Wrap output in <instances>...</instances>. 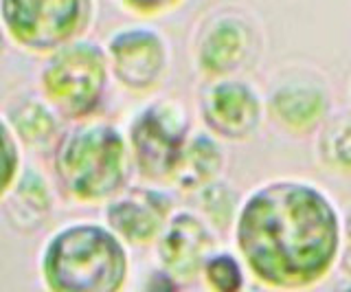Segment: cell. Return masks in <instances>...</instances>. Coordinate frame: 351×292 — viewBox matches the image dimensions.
Returning <instances> with one entry per match:
<instances>
[{"instance_id":"cell-12","label":"cell","mask_w":351,"mask_h":292,"mask_svg":"<svg viewBox=\"0 0 351 292\" xmlns=\"http://www.w3.org/2000/svg\"><path fill=\"white\" fill-rule=\"evenodd\" d=\"M173 198L160 187H125L106 202L104 218L128 246L156 244L173 213Z\"/></svg>"},{"instance_id":"cell-8","label":"cell","mask_w":351,"mask_h":292,"mask_svg":"<svg viewBox=\"0 0 351 292\" xmlns=\"http://www.w3.org/2000/svg\"><path fill=\"white\" fill-rule=\"evenodd\" d=\"M257 49V29L239 9H219L208 16L195 40V66L204 77H230Z\"/></svg>"},{"instance_id":"cell-1","label":"cell","mask_w":351,"mask_h":292,"mask_svg":"<svg viewBox=\"0 0 351 292\" xmlns=\"http://www.w3.org/2000/svg\"><path fill=\"white\" fill-rule=\"evenodd\" d=\"M235 253L248 275L272 290H305L338 266L343 218L316 182L274 178L239 202Z\"/></svg>"},{"instance_id":"cell-19","label":"cell","mask_w":351,"mask_h":292,"mask_svg":"<svg viewBox=\"0 0 351 292\" xmlns=\"http://www.w3.org/2000/svg\"><path fill=\"white\" fill-rule=\"evenodd\" d=\"M22 167H25L22 165V145L11 130L7 117L0 114V202L14 187Z\"/></svg>"},{"instance_id":"cell-5","label":"cell","mask_w":351,"mask_h":292,"mask_svg":"<svg viewBox=\"0 0 351 292\" xmlns=\"http://www.w3.org/2000/svg\"><path fill=\"white\" fill-rule=\"evenodd\" d=\"M95 20V0H0V23L22 51L49 56L84 38Z\"/></svg>"},{"instance_id":"cell-11","label":"cell","mask_w":351,"mask_h":292,"mask_svg":"<svg viewBox=\"0 0 351 292\" xmlns=\"http://www.w3.org/2000/svg\"><path fill=\"white\" fill-rule=\"evenodd\" d=\"M215 251V229L195 211H173L156 240V257L162 270L189 284L202 273L206 257Z\"/></svg>"},{"instance_id":"cell-6","label":"cell","mask_w":351,"mask_h":292,"mask_svg":"<svg viewBox=\"0 0 351 292\" xmlns=\"http://www.w3.org/2000/svg\"><path fill=\"white\" fill-rule=\"evenodd\" d=\"M189 134V119L180 104L152 101L141 108L125 132L136 174L152 182H169Z\"/></svg>"},{"instance_id":"cell-15","label":"cell","mask_w":351,"mask_h":292,"mask_svg":"<svg viewBox=\"0 0 351 292\" xmlns=\"http://www.w3.org/2000/svg\"><path fill=\"white\" fill-rule=\"evenodd\" d=\"M7 121L16 132L22 147L49 149L58 143L62 136V121L64 119L55 112V108L44 99V97H22L9 106Z\"/></svg>"},{"instance_id":"cell-16","label":"cell","mask_w":351,"mask_h":292,"mask_svg":"<svg viewBox=\"0 0 351 292\" xmlns=\"http://www.w3.org/2000/svg\"><path fill=\"white\" fill-rule=\"evenodd\" d=\"M316 156L329 171L351 174V114L327 117L316 138Z\"/></svg>"},{"instance_id":"cell-22","label":"cell","mask_w":351,"mask_h":292,"mask_svg":"<svg viewBox=\"0 0 351 292\" xmlns=\"http://www.w3.org/2000/svg\"><path fill=\"white\" fill-rule=\"evenodd\" d=\"M7 31H5V27H3V23H0V56L5 53V45H7Z\"/></svg>"},{"instance_id":"cell-14","label":"cell","mask_w":351,"mask_h":292,"mask_svg":"<svg viewBox=\"0 0 351 292\" xmlns=\"http://www.w3.org/2000/svg\"><path fill=\"white\" fill-rule=\"evenodd\" d=\"M226 163L222 141L213 136L208 130L191 132L182 147V154L173 167L169 178L171 185L182 191H197L208 182L219 178Z\"/></svg>"},{"instance_id":"cell-3","label":"cell","mask_w":351,"mask_h":292,"mask_svg":"<svg viewBox=\"0 0 351 292\" xmlns=\"http://www.w3.org/2000/svg\"><path fill=\"white\" fill-rule=\"evenodd\" d=\"M55 185L66 198L82 204H101L130 182L132 152L128 136L112 123L86 119L62 132L53 145Z\"/></svg>"},{"instance_id":"cell-20","label":"cell","mask_w":351,"mask_h":292,"mask_svg":"<svg viewBox=\"0 0 351 292\" xmlns=\"http://www.w3.org/2000/svg\"><path fill=\"white\" fill-rule=\"evenodd\" d=\"M121 7L128 9V12L136 14V16H145V18H156L165 16L178 9L184 0H119Z\"/></svg>"},{"instance_id":"cell-17","label":"cell","mask_w":351,"mask_h":292,"mask_svg":"<svg viewBox=\"0 0 351 292\" xmlns=\"http://www.w3.org/2000/svg\"><path fill=\"white\" fill-rule=\"evenodd\" d=\"M204 286L213 292H239L246 286L248 270L233 251H215L206 257L200 273Z\"/></svg>"},{"instance_id":"cell-4","label":"cell","mask_w":351,"mask_h":292,"mask_svg":"<svg viewBox=\"0 0 351 292\" xmlns=\"http://www.w3.org/2000/svg\"><path fill=\"white\" fill-rule=\"evenodd\" d=\"M110 80L106 49L80 38L49 53L40 71V90L64 121L77 123L101 110Z\"/></svg>"},{"instance_id":"cell-13","label":"cell","mask_w":351,"mask_h":292,"mask_svg":"<svg viewBox=\"0 0 351 292\" xmlns=\"http://www.w3.org/2000/svg\"><path fill=\"white\" fill-rule=\"evenodd\" d=\"M7 222L20 233H33L44 226L55 207V196L49 178L38 167H22L14 187L3 198Z\"/></svg>"},{"instance_id":"cell-18","label":"cell","mask_w":351,"mask_h":292,"mask_svg":"<svg viewBox=\"0 0 351 292\" xmlns=\"http://www.w3.org/2000/svg\"><path fill=\"white\" fill-rule=\"evenodd\" d=\"M197 196H200V202H202L200 215L215 231H226L228 226H233L239 200L235 196V191L230 189L226 182L222 180L208 182L202 189H197Z\"/></svg>"},{"instance_id":"cell-10","label":"cell","mask_w":351,"mask_h":292,"mask_svg":"<svg viewBox=\"0 0 351 292\" xmlns=\"http://www.w3.org/2000/svg\"><path fill=\"white\" fill-rule=\"evenodd\" d=\"M329 90L321 77L307 71H288L272 84L266 112L281 130L294 136L312 134L329 117Z\"/></svg>"},{"instance_id":"cell-21","label":"cell","mask_w":351,"mask_h":292,"mask_svg":"<svg viewBox=\"0 0 351 292\" xmlns=\"http://www.w3.org/2000/svg\"><path fill=\"white\" fill-rule=\"evenodd\" d=\"M338 266L347 277H351V211L343 220V244H340Z\"/></svg>"},{"instance_id":"cell-9","label":"cell","mask_w":351,"mask_h":292,"mask_svg":"<svg viewBox=\"0 0 351 292\" xmlns=\"http://www.w3.org/2000/svg\"><path fill=\"white\" fill-rule=\"evenodd\" d=\"M266 101L252 84L237 77H217L206 84L200 95V119L219 141H248L257 132Z\"/></svg>"},{"instance_id":"cell-2","label":"cell","mask_w":351,"mask_h":292,"mask_svg":"<svg viewBox=\"0 0 351 292\" xmlns=\"http://www.w3.org/2000/svg\"><path fill=\"white\" fill-rule=\"evenodd\" d=\"M38 266L53 292H119L130 277V253L106 222L77 220L49 235Z\"/></svg>"},{"instance_id":"cell-7","label":"cell","mask_w":351,"mask_h":292,"mask_svg":"<svg viewBox=\"0 0 351 292\" xmlns=\"http://www.w3.org/2000/svg\"><path fill=\"white\" fill-rule=\"evenodd\" d=\"M104 49L112 80L130 93L147 95L156 90L169 73V45L154 27H121L110 34Z\"/></svg>"}]
</instances>
